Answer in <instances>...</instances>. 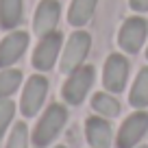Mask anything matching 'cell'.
Masks as SVG:
<instances>
[{
    "label": "cell",
    "mask_w": 148,
    "mask_h": 148,
    "mask_svg": "<svg viewBox=\"0 0 148 148\" xmlns=\"http://www.w3.org/2000/svg\"><path fill=\"white\" fill-rule=\"evenodd\" d=\"M68 122V111H65L63 105L59 102H52L46 111H44L42 120L35 124V131H33V144L35 148H46L48 144L55 142V137L61 133V129Z\"/></svg>",
    "instance_id": "obj_1"
},
{
    "label": "cell",
    "mask_w": 148,
    "mask_h": 148,
    "mask_svg": "<svg viewBox=\"0 0 148 148\" xmlns=\"http://www.w3.org/2000/svg\"><path fill=\"white\" fill-rule=\"evenodd\" d=\"M89 48H92V35L87 31H74L70 35L65 48H63L59 70L63 74H70L76 68H81L85 63V59H87V55H89Z\"/></svg>",
    "instance_id": "obj_2"
},
{
    "label": "cell",
    "mask_w": 148,
    "mask_h": 148,
    "mask_svg": "<svg viewBox=\"0 0 148 148\" xmlns=\"http://www.w3.org/2000/svg\"><path fill=\"white\" fill-rule=\"evenodd\" d=\"M94 79H96V70L92 65H81L74 72L68 74V81L63 83V89H61V96L68 105H81L85 100V96L89 94L94 85Z\"/></svg>",
    "instance_id": "obj_3"
},
{
    "label": "cell",
    "mask_w": 148,
    "mask_h": 148,
    "mask_svg": "<svg viewBox=\"0 0 148 148\" xmlns=\"http://www.w3.org/2000/svg\"><path fill=\"white\" fill-rule=\"evenodd\" d=\"M148 37V20L142 15H131L118 31V46L129 55H137Z\"/></svg>",
    "instance_id": "obj_4"
},
{
    "label": "cell",
    "mask_w": 148,
    "mask_h": 148,
    "mask_svg": "<svg viewBox=\"0 0 148 148\" xmlns=\"http://www.w3.org/2000/svg\"><path fill=\"white\" fill-rule=\"evenodd\" d=\"M131 63L124 55L120 52H111L105 61V70H102V85L109 94H122L129 81Z\"/></svg>",
    "instance_id": "obj_5"
},
{
    "label": "cell",
    "mask_w": 148,
    "mask_h": 148,
    "mask_svg": "<svg viewBox=\"0 0 148 148\" xmlns=\"http://www.w3.org/2000/svg\"><path fill=\"white\" fill-rule=\"evenodd\" d=\"M48 94V79L42 74H33L28 76L26 85H24L22 98H20V109H22L24 118H33L37 111L42 109L44 100Z\"/></svg>",
    "instance_id": "obj_6"
},
{
    "label": "cell",
    "mask_w": 148,
    "mask_h": 148,
    "mask_svg": "<svg viewBox=\"0 0 148 148\" xmlns=\"http://www.w3.org/2000/svg\"><path fill=\"white\" fill-rule=\"evenodd\" d=\"M63 46V35L61 31H55L50 35L39 37V44H37L35 52H33V68L39 70V72H50L57 63V57L59 50Z\"/></svg>",
    "instance_id": "obj_7"
},
{
    "label": "cell",
    "mask_w": 148,
    "mask_h": 148,
    "mask_svg": "<svg viewBox=\"0 0 148 148\" xmlns=\"http://www.w3.org/2000/svg\"><path fill=\"white\" fill-rule=\"evenodd\" d=\"M31 42V35L26 31H11L0 39V70L13 65L24 57Z\"/></svg>",
    "instance_id": "obj_8"
},
{
    "label": "cell",
    "mask_w": 148,
    "mask_h": 148,
    "mask_svg": "<svg viewBox=\"0 0 148 148\" xmlns=\"http://www.w3.org/2000/svg\"><path fill=\"white\" fill-rule=\"evenodd\" d=\"M148 131V111H135L133 116H129L122 122L120 131H118V148H133L139 139L146 135Z\"/></svg>",
    "instance_id": "obj_9"
},
{
    "label": "cell",
    "mask_w": 148,
    "mask_h": 148,
    "mask_svg": "<svg viewBox=\"0 0 148 148\" xmlns=\"http://www.w3.org/2000/svg\"><path fill=\"white\" fill-rule=\"evenodd\" d=\"M59 18H61L59 0H42V2L37 5L35 18H33V31H35L39 37L50 35V33L57 31Z\"/></svg>",
    "instance_id": "obj_10"
},
{
    "label": "cell",
    "mask_w": 148,
    "mask_h": 148,
    "mask_svg": "<svg viewBox=\"0 0 148 148\" xmlns=\"http://www.w3.org/2000/svg\"><path fill=\"white\" fill-rule=\"evenodd\" d=\"M85 135L92 148H109L111 146V124L105 118H89L85 122Z\"/></svg>",
    "instance_id": "obj_11"
},
{
    "label": "cell",
    "mask_w": 148,
    "mask_h": 148,
    "mask_svg": "<svg viewBox=\"0 0 148 148\" xmlns=\"http://www.w3.org/2000/svg\"><path fill=\"white\" fill-rule=\"evenodd\" d=\"M24 20V0H0V28L15 31Z\"/></svg>",
    "instance_id": "obj_12"
},
{
    "label": "cell",
    "mask_w": 148,
    "mask_h": 148,
    "mask_svg": "<svg viewBox=\"0 0 148 148\" xmlns=\"http://www.w3.org/2000/svg\"><path fill=\"white\" fill-rule=\"evenodd\" d=\"M98 0H72L68 9V24L74 28H83L94 18Z\"/></svg>",
    "instance_id": "obj_13"
},
{
    "label": "cell",
    "mask_w": 148,
    "mask_h": 148,
    "mask_svg": "<svg viewBox=\"0 0 148 148\" xmlns=\"http://www.w3.org/2000/svg\"><path fill=\"white\" fill-rule=\"evenodd\" d=\"M129 102L135 109H146L148 107V65L139 70L137 79H135L133 87H131Z\"/></svg>",
    "instance_id": "obj_14"
},
{
    "label": "cell",
    "mask_w": 148,
    "mask_h": 148,
    "mask_svg": "<svg viewBox=\"0 0 148 148\" xmlns=\"http://www.w3.org/2000/svg\"><path fill=\"white\" fill-rule=\"evenodd\" d=\"M92 109L100 113L102 118H118L120 116V102L116 96H111L107 92H96L92 96Z\"/></svg>",
    "instance_id": "obj_15"
},
{
    "label": "cell",
    "mask_w": 148,
    "mask_h": 148,
    "mask_svg": "<svg viewBox=\"0 0 148 148\" xmlns=\"http://www.w3.org/2000/svg\"><path fill=\"white\" fill-rule=\"evenodd\" d=\"M22 83V72L15 68H5L0 72V100L9 98Z\"/></svg>",
    "instance_id": "obj_16"
},
{
    "label": "cell",
    "mask_w": 148,
    "mask_h": 148,
    "mask_svg": "<svg viewBox=\"0 0 148 148\" xmlns=\"http://www.w3.org/2000/svg\"><path fill=\"white\" fill-rule=\"evenodd\" d=\"M26 146H28V129L24 122H18L9 135L7 148H26Z\"/></svg>",
    "instance_id": "obj_17"
},
{
    "label": "cell",
    "mask_w": 148,
    "mask_h": 148,
    "mask_svg": "<svg viewBox=\"0 0 148 148\" xmlns=\"http://www.w3.org/2000/svg\"><path fill=\"white\" fill-rule=\"evenodd\" d=\"M13 113H15V105H13V100H9V98L0 100V137L5 135L7 126L11 124V120H13Z\"/></svg>",
    "instance_id": "obj_18"
},
{
    "label": "cell",
    "mask_w": 148,
    "mask_h": 148,
    "mask_svg": "<svg viewBox=\"0 0 148 148\" xmlns=\"http://www.w3.org/2000/svg\"><path fill=\"white\" fill-rule=\"evenodd\" d=\"M129 5L135 13H146L148 11V0H129Z\"/></svg>",
    "instance_id": "obj_19"
},
{
    "label": "cell",
    "mask_w": 148,
    "mask_h": 148,
    "mask_svg": "<svg viewBox=\"0 0 148 148\" xmlns=\"http://www.w3.org/2000/svg\"><path fill=\"white\" fill-rule=\"evenodd\" d=\"M146 59H148V46H146Z\"/></svg>",
    "instance_id": "obj_20"
},
{
    "label": "cell",
    "mask_w": 148,
    "mask_h": 148,
    "mask_svg": "<svg viewBox=\"0 0 148 148\" xmlns=\"http://www.w3.org/2000/svg\"><path fill=\"white\" fill-rule=\"evenodd\" d=\"M55 148H65V146H55Z\"/></svg>",
    "instance_id": "obj_21"
},
{
    "label": "cell",
    "mask_w": 148,
    "mask_h": 148,
    "mask_svg": "<svg viewBox=\"0 0 148 148\" xmlns=\"http://www.w3.org/2000/svg\"><path fill=\"white\" fill-rule=\"evenodd\" d=\"M139 148H148V146H139Z\"/></svg>",
    "instance_id": "obj_22"
}]
</instances>
